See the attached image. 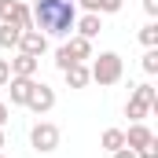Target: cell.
Returning a JSON list of instances; mask_svg holds the SVG:
<instances>
[{"label": "cell", "mask_w": 158, "mask_h": 158, "mask_svg": "<svg viewBox=\"0 0 158 158\" xmlns=\"http://www.w3.org/2000/svg\"><path fill=\"white\" fill-rule=\"evenodd\" d=\"M30 15H33V30H40L44 37H70L77 22V4L74 0H37Z\"/></svg>", "instance_id": "1"}, {"label": "cell", "mask_w": 158, "mask_h": 158, "mask_svg": "<svg viewBox=\"0 0 158 158\" xmlns=\"http://www.w3.org/2000/svg\"><path fill=\"white\" fill-rule=\"evenodd\" d=\"M121 74H125V63H121L118 52H103V55H92V66H88V77L96 85H118Z\"/></svg>", "instance_id": "2"}, {"label": "cell", "mask_w": 158, "mask_h": 158, "mask_svg": "<svg viewBox=\"0 0 158 158\" xmlns=\"http://www.w3.org/2000/svg\"><path fill=\"white\" fill-rule=\"evenodd\" d=\"M151 110H158V92H155V85H136L132 96H129V103H125V114H129L132 121H143Z\"/></svg>", "instance_id": "3"}, {"label": "cell", "mask_w": 158, "mask_h": 158, "mask_svg": "<svg viewBox=\"0 0 158 158\" xmlns=\"http://www.w3.org/2000/svg\"><path fill=\"white\" fill-rule=\"evenodd\" d=\"M85 59H92V40L77 37V33L55 52V66H59V70H66V66H74V63H85Z\"/></svg>", "instance_id": "4"}, {"label": "cell", "mask_w": 158, "mask_h": 158, "mask_svg": "<svg viewBox=\"0 0 158 158\" xmlns=\"http://www.w3.org/2000/svg\"><path fill=\"white\" fill-rule=\"evenodd\" d=\"M30 143L37 147L40 155L55 151V147H59V125H52V121H37V125L30 129Z\"/></svg>", "instance_id": "5"}, {"label": "cell", "mask_w": 158, "mask_h": 158, "mask_svg": "<svg viewBox=\"0 0 158 158\" xmlns=\"http://www.w3.org/2000/svg\"><path fill=\"white\" fill-rule=\"evenodd\" d=\"M0 22H15L19 30H33V15L22 0H0Z\"/></svg>", "instance_id": "6"}, {"label": "cell", "mask_w": 158, "mask_h": 158, "mask_svg": "<svg viewBox=\"0 0 158 158\" xmlns=\"http://www.w3.org/2000/svg\"><path fill=\"white\" fill-rule=\"evenodd\" d=\"M26 107H30L33 114H48V110L55 107V88H48L44 81H33V92H30Z\"/></svg>", "instance_id": "7"}, {"label": "cell", "mask_w": 158, "mask_h": 158, "mask_svg": "<svg viewBox=\"0 0 158 158\" xmlns=\"http://www.w3.org/2000/svg\"><path fill=\"white\" fill-rule=\"evenodd\" d=\"M15 52H26V55H44L48 52V37L40 33V30H22V37H19V48Z\"/></svg>", "instance_id": "8"}, {"label": "cell", "mask_w": 158, "mask_h": 158, "mask_svg": "<svg viewBox=\"0 0 158 158\" xmlns=\"http://www.w3.org/2000/svg\"><path fill=\"white\" fill-rule=\"evenodd\" d=\"M155 140V132L143 125V121H132L129 125V132H125V147H132V151H140V147H147Z\"/></svg>", "instance_id": "9"}, {"label": "cell", "mask_w": 158, "mask_h": 158, "mask_svg": "<svg viewBox=\"0 0 158 158\" xmlns=\"http://www.w3.org/2000/svg\"><path fill=\"white\" fill-rule=\"evenodd\" d=\"M11 63V77H33L37 74V66H40V59L37 55H26V52H19L15 59H7Z\"/></svg>", "instance_id": "10"}, {"label": "cell", "mask_w": 158, "mask_h": 158, "mask_svg": "<svg viewBox=\"0 0 158 158\" xmlns=\"http://www.w3.org/2000/svg\"><path fill=\"white\" fill-rule=\"evenodd\" d=\"M4 88L11 92V103H15V107H26V99H30V92H33V77H11Z\"/></svg>", "instance_id": "11"}, {"label": "cell", "mask_w": 158, "mask_h": 158, "mask_svg": "<svg viewBox=\"0 0 158 158\" xmlns=\"http://www.w3.org/2000/svg\"><path fill=\"white\" fill-rule=\"evenodd\" d=\"M74 30H77V37L92 40V37H99V30H103V22H99V15H96V11H88V15H81L77 22H74Z\"/></svg>", "instance_id": "12"}, {"label": "cell", "mask_w": 158, "mask_h": 158, "mask_svg": "<svg viewBox=\"0 0 158 158\" xmlns=\"http://www.w3.org/2000/svg\"><path fill=\"white\" fill-rule=\"evenodd\" d=\"M63 74H66V85H70V88H85V85H88V66H85V63H74V66H66V70H63Z\"/></svg>", "instance_id": "13"}, {"label": "cell", "mask_w": 158, "mask_h": 158, "mask_svg": "<svg viewBox=\"0 0 158 158\" xmlns=\"http://www.w3.org/2000/svg\"><path fill=\"white\" fill-rule=\"evenodd\" d=\"M19 37H22V30H19L15 22H0V48H4V52L19 48Z\"/></svg>", "instance_id": "14"}, {"label": "cell", "mask_w": 158, "mask_h": 158, "mask_svg": "<svg viewBox=\"0 0 158 158\" xmlns=\"http://www.w3.org/2000/svg\"><path fill=\"white\" fill-rule=\"evenodd\" d=\"M99 143H103V151H110V155H114V151H121V147H125V132H121V129H107Z\"/></svg>", "instance_id": "15"}, {"label": "cell", "mask_w": 158, "mask_h": 158, "mask_svg": "<svg viewBox=\"0 0 158 158\" xmlns=\"http://www.w3.org/2000/svg\"><path fill=\"white\" fill-rule=\"evenodd\" d=\"M140 40H143L147 48H158V22H147V26L140 30Z\"/></svg>", "instance_id": "16"}, {"label": "cell", "mask_w": 158, "mask_h": 158, "mask_svg": "<svg viewBox=\"0 0 158 158\" xmlns=\"http://www.w3.org/2000/svg\"><path fill=\"white\" fill-rule=\"evenodd\" d=\"M121 4L125 0H96V15H114V11H121Z\"/></svg>", "instance_id": "17"}, {"label": "cell", "mask_w": 158, "mask_h": 158, "mask_svg": "<svg viewBox=\"0 0 158 158\" xmlns=\"http://www.w3.org/2000/svg\"><path fill=\"white\" fill-rule=\"evenodd\" d=\"M143 70H147V74H158V48H147V55H143Z\"/></svg>", "instance_id": "18"}, {"label": "cell", "mask_w": 158, "mask_h": 158, "mask_svg": "<svg viewBox=\"0 0 158 158\" xmlns=\"http://www.w3.org/2000/svg\"><path fill=\"white\" fill-rule=\"evenodd\" d=\"M136 158H158V140H151L147 147H140V151H136Z\"/></svg>", "instance_id": "19"}, {"label": "cell", "mask_w": 158, "mask_h": 158, "mask_svg": "<svg viewBox=\"0 0 158 158\" xmlns=\"http://www.w3.org/2000/svg\"><path fill=\"white\" fill-rule=\"evenodd\" d=\"M7 81H11V63H7V59H0V88H4Z\"/></svg>", "instance_id": "20"}, {"label": "cell", "mask_w": 158, "mask_h": 158, "mask_svg": "<svg viewBox=\"0 0 158 158\" xmlns=\"http://www.w3.org/2000/svg\"><path fill=\"white\" fill-rule=\"evenodd\" d=\"M143 11H147V15L155 19V15H158V0H143Z\"/></svg>", "instance_id": "21"}, {"label": "cell", "mask_w": 158, "mask_h": 158, "mask_svg": "<svg viewBox=\"0 0 158 158\" xmlns=\"http://www.w3.org/2000/svg\"><path fill=\"white\" fill-rule=\"evenodd\" d=\"M114 158H136V151L132 147H121V151H114Z\"/></svg>", "instance_id": "22"}, {"label": "cell", "mask_w": 158, "mask_h": 158, "mask_svg": "<svg viewBox=\"0 0 158 158\" xmlns=\"http://www.w3.org/2000/svg\"><path fill=\"white\" fill-rule=\"evenodd\" d=\"M74 4H81L85 11H96V0H74Z\"/></svg>", "instance_id": "23"}, {"label": "cell", "mask_w": 158, "mask_h": 158, "mask_svg": "<svg viewBox=\"0 0 158 158\" xmlns=\"http://www.w3.org/2000/svg\"><path fill=\"white\" fill-rule=\"evenodd\" d=\"M7 114H11V110H7V103H0V125L7 121Z\"/></svg>", "instance_id": "24"}, {"label": "cell", "mask_w": 158, "mask_h": 158, "mask_svg": "<svg viewBox=\"0 0 158 158\" xmlns=\"http://www.w3.org/2000/svg\"><path fill=\"white\" fill-rule=\"evenodd\" d=\"M0 147H4V132H0Z\"/></svg>", "instance_id": "25"}, {"label": "cell", "mask_w": 158, "mask_h": 158, "mask_svg": "<svg viewBox=\"0 0 158 158\" xmlns=\"http://www.w3.org/2000/svg\"><path fill=\"white\" fill-rule=\"evenodd\" d=\"M0 158H4V155H0Z\"/></svg>", "instance_id": "26"}]
</instances>
